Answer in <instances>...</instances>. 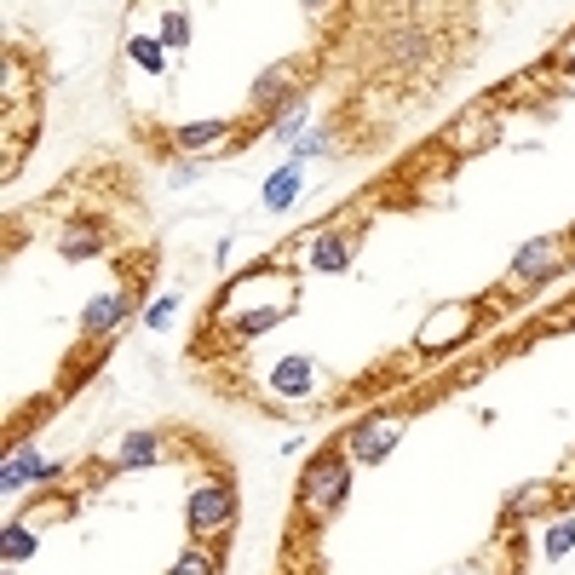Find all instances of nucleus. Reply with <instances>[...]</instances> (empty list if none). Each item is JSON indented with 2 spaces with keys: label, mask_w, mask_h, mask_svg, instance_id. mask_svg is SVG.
Wrapping results in <instances>:
<instances>
[{
  "label": "nucleus",
  "mask_w": 575,
  "mask_h": 575,
  "mask_svg": "<svg viewBox=\"0 0 575 575\" xmlns=\"http://www.w3.org/2000/svg\"><path fill=\"white\" fill-rule=\"evenodd\" d=\"M351 495V455L346 449H323L306 472H299V513L306 518H334Z\"/></svg>",
  "instance_id": "nucleus-1"
},
{
  "label": "nucleus",
  "mask_w": 575,
  "mask_h": 575,
  "mask_svg": "<svg viewBox=\"0 0 575 575\" xmlns=\"http://www.w3.org/2000/svg\"><path fill=\"white\" fill-rule=\"evenodd\" d=\"M236 524V484L214 478V484H196L185 500V529L190 535H225Z\"/></svg>",
  "instance_id": "nucleus-2"
},
{
  "label": "nucleus",
  "mask_w": 575,
  "mask_h": 575,
  "mask_svg": "<svg viewBox=\"0 0 575 575\" xmlns=\"http://www.w3.org/2000/svg\"><path fill=\"white\" fill-rule=\"evenodd\" d=\"M397 437H403V415H368V420L351 426L346 455L363 460V466H375V460H386V455L397 449Z\"/></svg>",
  "instance_id": "nucleus-3"
},
{
  "label": "nucleus",
  "mask_w": 575,
  "mask_h": 575,
  "mask_svg": "<svg viewBox=\"0 0 575 575\" xmlns=\"http://www.w3.org/2000/svg\"><path fill=\"white\" fill-rule=\"evenodd\" d=\"M553 270H564V242L558 236H541V242H524L518 248V259H513V288H524V282H547Z\"/></svg>",
  "instance_id": "nucleus-4"
},
{
  "label": "nucleus",
  "mask_w": 575,
  "mask_h": 575,
  "mask_svg": "<svg viewBox=\"0 0 575 575\" xmlns=\"http://www.w3.org/2000/svg\"><path fill=\"white\" fill-rule=\"evenodd\" d=\"M500 132V116H489V110H478V116H466L455 132H444V150L449 156H466V150H478V145H489Z\"/></svg>",
  "instance_id": "nucleus-5"
},
{
  "label": "nucleus",
  "mask_w": 575,
  "mask_h": 575,
  "mask_svg": "<svg viewBox=\"0 0 575 575\" xmlns=\"http://www.w3.org/2000/svg\"><path fill=\"white\" fill-rule=\"evenodd\" d=\"M105 460H110V466H156V460H161V437L127 432V437H116V444L105 449Z\"/></svg>",
  "instance_id": "nucleus-6"
},
{
  "label": "nucleus",
  "mask_w": 575,
  "mask_h": 575,
  "mask_svg": "<svg viewBox=\"0 0 575 575\" xmlns=\"http://www.w3.org/2000/svg\"><path fill=\"white\" fill-rule=\"evenodd\" d=\"M127 311H132V299H127V294H98L92 306L81 311V328H87L92 340H98V334H110V328H121V323H127Z\"/></svg>",
  "instance_id": "nucleus-7"
},
{
  "label": "nucleus",
  "mask_w": 575,
  "mask_h": 575,
  "mask_svg": "<svg viewBox=\"0 0 575 575\" xmlns=\"http://www.w3.org/2000/svg\"><path fill=\"white\" fill-rule=\"evenodd\" d=\"M472 306H455V311H444V317H432L426 328H420V351H437V346H449V340H460V334L472 328Z\"/></svg>",
  "instance_id": "nucleus-8"
},
{
  "label": "nucleus",
  "mask_w": 575,
  "mask_h": 575,
  "mask_svg": "<svg viewBox=\"0 0 575 575\" xmlns=\"http://www.w3.org/2000/svg\"><path fill=\"white\" fill-rule=\"evenodd\" d=\"M277 397H306L311 391V363L306 357H282L277 368H270V380H265Z\"/></svg>",
  "instance_id": "nucleus-9"
},
{
  "label": "nucleus",
  "mask_w": 575,
  "mask_h": 575,
  "mask_svg": "<svg viewBox=\"0 0 575 575\" xmlns=\"http://www.w3.org/2000/svg\"><path fill=\"white\" fill-rule=\"evenodd\" d=\"M92 254H105V225L76 219L70 230H63V259H92Z\"/></svg>",
  "instance_id": "nucleus-10"
},
{
  "label": "nucleus",
  "mask_w": 575,
  "mask_h": 575,
  "mask_svg": "<svg viewBox=\"0 0 575 575\" xmlns=\"http://www.w3.org/2000/svg\"><path fill=\"white\" fill-rule=\"evenodd\" d=\"M52 472H58L52 460H41V455L23 449V455L7 460V472H0V489H23V484H36V478H52Z\"/></svg>",
  "instance_id": "nucleus-11"
},
{
  "label": "nucleus",
  "mask_w": 575,
  "mask_h": 575,
  "mask_svg": "<svg viewBox=\"0 0 575 575\" xmlns=\"http://www.w3.org/2000/svg\"><path fill=\"white\" fill-rule=\"evenodd\" d=\"M346 265H351V236L328 230L311 242V270H346Z\"/></svg>",
  "instance_id": "nucleus-12"
},
{
  "label": "nucleus",
  "mask_w": 575,
  "mask_h": 575,
  "mask_svg": "<svg viewBox=\"0 0 575 575\" xmlns=\"http://www.w3.org/2000/svg\"><path fill=\"white\" fill-rule=\"evenodd\" d=\"M174 139H179V150H208V145L230 139V121H225V116H219V121H190V127L174 132Z\"/></svg>",
  "instance_id": "nucleus-13"
},
{
  "label": "nucleus",
  "mask_w": 575,
  "mask_h": 575,
  "mask_svg": "<svg viewBox=\"0 0 575 575\" xmlns=\"http://www.w3.org/2000/svg\"><path fill=\"white\" fill-rule=\"evenodd\" d=\"M299 185H306V174H299V161H288V167H282V174H277V179H270V185H265V208H277V214H282V208H288V201L299 196Z\"/></svg>",
  "instance_id": "nucleus-14"
},
{
  "label": "nucleus",
  "mask_w": 575,
  "mask_h": 575,
  "mask_svg": "<svg viewBox=\"0 0 575 575\" xmlns=\"http://www.w3.org/2000/svg\"><path fill=\"white\" fill-rule=\"evenodd\" d=\"M294 81H299V63H277V70H270V76L254 87V105H259V110H265V105H277V98H282Z\"/></svg>",
  "instance_id": "nucleus-15"
},
{
  "label": "nucleus",
  "mask_w": 575,
  "mask_h": 575,
  "mask_svg": "<svg viewBox=\"0 0 575 575\" xmlns=\"http://www.w3.org/2000/svg\"><path fill=\"white\" fill-rule=\"evenodd\" d=\"M541 553H547L553 564L569 558V553H575V518H553V524H547V541H541Z\"/></svg>",
  "instance_id": "nucleus-16"
},
{
  "label": "nucleus",
  "mask_w": 575,
  "mask_h": 575,
  "mask_svg": "<svg viewBox=\"0 0 575 575\" xmlns=\"http://www.w3.org/2000/svg\"><path fill=\"white\" fill-rule=\"evenodd\" d=\"M167 575H219V553L214 547H190V553H179V564Z\"/></svg>",
  "instance_id": "nucleus-17"
},
{
  "label": "nucleus",
  "mask_w": 575,
  "mask_h": 575,
  "mask_svg": "<svg viewBox=\"0 0 575 575\" xmlns=\"http://www.w3.org/2000/svg\"><path fill=\"white\" fill-rule=\"evenodd\" d=\"M0 553H7V564H18V558L36 553V535H29V524H7V535H0Z\"/></svg>",
  "instance_id": "nucleus-18"
},
{
  "label": "nucleus",
  "mask_w": 575,
  "mask_h": 575,
  "mask_svg": "<svg viewBox=\"0 0 575 575\" xmlns=\"http://www.w3.org/2000/svg\"><path fill=\"white\" fill-rule=\"evenodd\" d=\"M127 52H132V63H145L150 76H161V70H167V52H161V41H150V36L127 41Z\"/></svg>",
  "instance_id": "nucleus-19"
},
{
  "label": "nucleus",
  "mask_w": 575,
  "mask_h": 575,
  "mask_svg": "<svg viewBox=\"0 0 575 575\" xmlns=\"http://www.w3.org/2000/svg\"><path fill=\"white\" fill-rule=\"evenodd\" d=\"M547 500H553V489H547V484H535V489H518L513 500H506V513H541Z\"/></svg>",
  "instance_id": "nucleus-20"
},
{
  "label": "nucleus",
  "mask_w": 575,
  "mask_h": 575,
  "mask_svg": "<svg viewBox=\"0 0 575 575\" xmlns=\"http://www.w3.org/2000/svg\"><path fill=\"white\" fill-rule=\"evenodd\" d=\"M161 41H167V47H185V41H190V18H185V12H167V18H161Z\"/></svg>",
  "instance_id": "nucleus-21"
},
{
  "label": "nucleus",
  "mask_w": 575,
  "mask_h": 575,
  "mask_svg": "<svg viewBox=\"0 0 575 575\" xmlns=\"http://www.w3.org/2000/svg\"><path fill=\"white\" fill-rule=\"evenodd\" d=\"M174 311H179V299H174V294H161L156 306L145 311V323H150V328H167V323H174Z\"/></svg>",
  "instance_id": "nucleus-22"
},
{
  "label": "nucleus",
  "mask_w": 575,
  "mask_h": 575,
  "mask_svg": "<svg viewBox=\"0 0 575 575\" xmlns=\"http://www.w3.org/2000/svg\"><path fill=\"white\" fill-rule=\"evenodd\" d=\"M299 127H306V110H299V105H288V110H282V121H277V139H294Z\"/></svg>",
  "instance_id": "nucleus-23"
},
{
  "label": "nucleus",
  "mask_w": 575,
  "mask_h": 575,
  "mask_svg": "<svg viewBox=\"0 0 575 575\" xmlns=\"http://www.w3.org/2000/svg\"><path fill=\"white\" fill-rule=\"evenodd\" d=\"M558 63H564V70H575V41L564 47V58H558Z\"/></svg>",
  "instance_id": "nucleus-24"
},
{
  "label": "nucleus",
  "mask_w": 575,
  "mask_h": 575,
  "mask_svg": "<svg viewBox=\"0 0 575 575\" xmlns=\"http://www.w3.org/2000/svg\"><path fill=\"white\" fill-rule=\"evenodd\" d=\"M455 575H472V569H455Z\"/></svg>",
  "instance_id": "nucleus-25"
},
{
  "label": "nucleus",
  "mask_w": 575,
  "mask_h": 575,
  "mask_svg": "<svg viewBox=\"0 0 575 575\" xmlns=\"http://www.w3.org/2000/svg\"><path fill=\"white\" fill-rule=\"evenodd\" d=\"M7 575H12V564H7Z\"/></svg>",
  "instance_id": "nucleus-26"
}]
</instances>
